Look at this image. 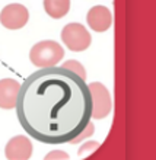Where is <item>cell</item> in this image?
Wrapping results in <instances>:
<instances>
[{
	"label": "cell",
	"instance_id": "6",
	"mask_svg": "<svg viewBox=\"0 0 156 160\" xmlns=\"http://www.w3.org/2000/svg\"><path fill=\"white\" fill-rule=\"evenodd\" d=\"M8 160H29L32 156V143L25 135H16L8 141L4 147Z\"/></svg>",
	"mask_w": 156,
	"mask_h": 160
},
{
	"label": "cell",
	"instance_id": "4",
	"mask_svg": "<svg viewBox=\"0 0 156 160\" xmlns=\"http://www.w3.org/2000/svg\"><path fill=\"white\" fill-rule=\"evenodd\" d=\"M63 44L70 51H85L91 45V34L82 23H69L61 31Z\"/></svg>",
	"mask_w": 156,
	"mask_h": 160
},
{
	"label": "cell",
	"instance_id": "13",
	"mask_svg": "<svg viewBox=\"0 0 156 160\" xmlns=\"http://www.w3.org/2000/svg\"><path fill=\"white\" fill-rule=\"evenodd\" d=\"M98 147V143H88L85 144L83 147L80 148V154H83V153H86L88 150H91V148H96Z\"/></svg>",
	"mask_w": 156,
	"mask_h": 160
},
{
	"label": "cell",
	"instance_id": "1",
	"mask_svg": "<svg viewBox=\"0 0 156 160\" xmlns=\"http://www.w3.org/2000/svg\"><path fill=\"white\" fill-rule=\"evenodd\" d=\"M16 114L32 138L45 144L70 143L92 118L86 80L63 67L39 68L21 84Z\"/></svg>",
	"mask_w": 156,
	"mask_h": 160
},
{
	"label": "cell",
	"instance_id": "5",
	"mask_svg": "<svg viewBox=\"0 0 156 160\" xmlns=\"http://www.w3.org/2000/svg\"><path fill=\"white\" fill-rule=\"evenodd\" d=\"M29 21V12L23 4L10 3L0 12V23L8 29H21Z\"/></svg>",
	"mask_w": 156,
	"mask_h": 160
},
{
	"label": "cell",
	"instance_id": "3",
	"mask_svg": "<svg viewBox=\"0 0 156 160\" xmlns=\"http://www.w3.org/2000/svg\"><path fill=\"white\" fill-rule=\"evenodd\" d=\"M91 99H92V118L104 119L112 111V101L108 89L99 82L88 84Z\"/></svg>",
	"mask_w": 156,
	"mask_h": 160
},
{
	"label": "cell",
	"instance_id": "12",
	"mask_svg": "<svg viewBox=\"0 0 156 160\" xmlns=\"http://www.w3.org/2000/svg\"><path fill=\"white\" fill-rule=\"evenodd\" d=\"M69 156L66 152H61V150H54V152H50L44 157V160H69Z\"/></svg>",
	"mask_w": 156,
	"mask_h": 160
},
{
	"label": "cell",
	"instance_id": "10",
	"mask_svg": "<svg viewBox=\"0 0 156 160\" xmlns=\"http://www.w3.org/2000/svg\"><path fill=\"white\" fill-rule=\"evenodd\" d=\"M63 68H66L69 72L77 74L80 79L86 80V70H85L83 66H82L79 61H76V60H69V61H66V63L63 64Z\"/></svg>",
	"mask_w": 156,
	"mask_h": 160
},
{
	"label": "cell",
	"instance_id": "2",
	"mask_svg": "<svg viewBox=\"0 0 156 160\" xmlns=\"http://www.w3.org/2000/svg\"><path fill=\"white\" fill-rule=\"evenodd\" d=\"M64 57V50L59 42L45 39L35 44L29 51V60L35 67L48 68L55 67Z\"/></svg>",
	"mask_w": 156,
	"mask_h": 160
},
{
	"label": "cell",
	"instance_id": "7",
	"mask_svg": "<svg viewBox=\"0 0 156 160\" xmlns=\"http://www.w3.org/2000/svg\"><path fill=\"white\" fill-rule=\"evenodd\" d=\"M86 22L95 32H105L112 25L111 10L105 6H93L86 15Z\"/></svg>",
	"mask_w": 156,
	"mask_h": 160
},
{
	"label": "cell",
	"instance_id": "9",
	"mask_svg": "<svg viewBox=\"0 0 156 160\" xmlns=\"http://www.w3.org/2000/svg\"><path fill=\"white\" fill-rule=\"evenodd\" d=\"M70 9V0H44V10L53 19H61Z\"/></svg>",
	"mask_w": 156,
	"mask_h": 160
},
{
	"label": "cell",
	"instance_id": "8",
	"mask_svg": "<svg viewBox=\"0 0 156 160\" xmlns=\"http://www.w3.org/2000/svg\"><path fill=\"white\" fill-rule=\"evenodd\" d=\"M21 84L18 80L3 79L0 80V108L2 109H13L16 108L18 95Z\"/></svg>",
	"mask_w": 156,
	"mask_h": 160
},
{
	"label": "cell",
	"instance_id": "11",
	"mask_svg": "<svg viewBox=\"0 0 156 160\" xmlns=\"http://www.w3.org/2000/svg\"><path fill=\"white\" fill-rule=\"evenodd\" d=\"M93 131H95V127H93L92 122H89L88 125L85 127V130L82 131V132H80L79 135H77L76 138H73L72 141H70V143H72V144H75V143H80V141H83L85 138H89V137H91V135L93 134Z\"/></svg>",
	"mask_w": 156,
	"mask_h": 160
}]
</instances>
